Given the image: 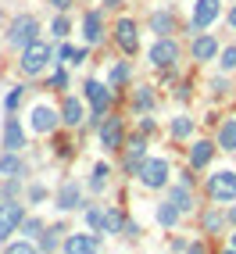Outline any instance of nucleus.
I'll return each mask as SVG.
<instances>
[{"mask_svg": "<svg viewBox=\"0 0 236 254\" xmlns=\"http://www.w3.org/2000/svg\"><path fill=\"white\" fill-rule=\"evenodd\" d=\"M208 193L215 204H233L236 200V172L233 168H222V172H215L208 179Z\"/></svg>", "mask_w": 236, "mask_h": 254, "instance_id": "1", "label": "nucleus"}, {"mask_svg": "<svg viewBox=\"0 0 236 254\" xmlns=\"http://www.w3.org/2000/svg\"><path fill=\"white\" fill-rule=\"evenodd\" d=\"M36 32H40V22H36V18H29V14H22V18H14V22H11V29H7V43H11V47H18V50H25L32 40H36Z\"/></svg>", "mask_w": 236, "mask_h": 254, "instance_id": "2", "label": "nucleus"}, {"mask_svg": "<svg viewBox=\"0 0 236 254\" xmlns=\"http://www.w3.org/2000/svg\"><path fill=\"white\" fill-rule=\"evenodd\" d=\"M54 58V50H50L47 43H40V40H32L25 50H22V72L25 75H36V72H43V64Z\"/></svg>", "mask_w": 236, "mask_h": 254, "instance_id": "3", "label": "nucleus"}, {"mask_svg": "<svg viewBox=\"0 0 236 254\" xmlns=\"http://www.w3.org/2000/svg\"><path fill=\"white\" fill-rule=\"evenodd\" d=\"M140 183L150 186V190L165 186V183H168V161H161V158H147V161L140 165Z\"/></svg>", "mask_w": 236, "mask_h": 254, "instance_id": "4", "label": "nucleus"}, {"mask_svg": "<svg viewBox=\"0 0 236 254\" xmlns=\"http://www.w3.org/2000/svg\"><path fill=\"white\" fill-rule=\"evenodd\" d=\"M22 218H25V208L18 200H4V204H0V240H7V236L22 226Z\"/></svg>", "mask_w": 236, "mask_h": 254, "instance_id": "5", "label": "nucleus"}, {"mask_svg": "<svg viewBox=\"0 0 236 254\" xmlns=\"http://www.w3.org/2000/svg\"><path fill=\"white\" fill-rule=\"evenodd\" d=\"M150 61H154L158 68H172V64L179 61V43L172 36H161L154 47H150Z\"/></svg>", "mask_w": 236, "mask_h": 254, "instance_id": "6", "label": "nucleus"}, {"mask_svg": "<svg viewBox=\"0 0 236 254\" xmlns=\"http://www.w3.org/2000/svg\"><path fill=\"white\" fill-rule=\"evenodd\" d=\"M82 93H86V100H90V108H93V118H100V115H104V111L111 108V90L104 86V82H97V79H90V82H86V90H82Z\"/></svg>", "mask_w": 236, "mask_h": 254, "instance_id": "7", "label": "nucleus"}, {"mask_svg": "<svg viewBox=\"0 0 236 254\" xmlns=\"http://www.w3.org/2000/svg\"><path fill=\"white\" fill-rule=\"evenodd\" d=\"M115 40H118V47L125 50V54H136L140 50V36H136V22L132 18H122L115 25Z\"/></svg>", "mask_w": 236, "mask_h": 254, "instance_id": "8", "label": "nucleus"}, {"mask_svg": "<svg viewBox=\"0 0 236 254\" xmlns=\"http://www.w3.org/2000/svg\"><path fill=\"white\" fill-rule=\"evenodd\" d=\"M64 254H97V236L93 233H72L64 240Z\"/></svg>", "mask_w": 236, "mask_h": 254, "instance_id": "9", "label": "nucleus"}, {"mask_svg": "<svg viewBox=\"0 0 236 254\" xmlns=\"http://www.w3.org/2000/svg\"><path fill=\"white\" fill-rule=\"evenodd\" d=\"M218 18V0H197L193 4V29H208Z\"/></svg>", "mask_w": 236, "mask_h": 254, "instance_id": "10", "label": "nucleus"}, {"mask_svg": "<svg viewBox=\"0 0 236 254\" xmlns=\"http://www.w3.org/2000/svg\"><path fill=\"white\" fill-rule=\"evenodd\" d=\"M4 147L7 150H22L25 147V129H22L18 118H7L4 122Z\"/></svg>", "mask_w": 236, "mask_h": 254, "instance_id": "11", "label": "nucleus"}, {"mask_svg": "<svg viewBox=\"0 0 236 254\" xmlns=\"http://www.w3.org/2000/svg\"><path fill=\"white\" fill-rule=\"evenodd\" d=\"M100 140H104L108 150H118L122 147V122H118V118H108V122L100 126Z\"/></svg>", "mask_w": 236, "mask_h": 254, "instance_id": "12", "label": "nucleus"}, {"mask_svg": "<svg viewBox=\"0 0 236 254\" xmlns=\"http://www.w3.org/2000/svg\"><path fill=\"white\" fill-rule=\"evenodd\" d=\"M211 154H215V143L197 140V143L190 147V168H204V165L211 161Z\"/></svg>", "mask_w": 236, "mask_h": 254, "instance_id": "13", "label": "nucleus"}, {"mask_svg": "<svg viewBox=\"0 0 236 254\" xmlns=\"http://www.w3.org/2000/svg\"><path fill=\"white\" fill-rule=\"evenodd\" d=\"M168 200H172V204L186 215V211H193V197H190V186L186 183H179V186H172V190H168Z\"/></svg>", "mask_w": 236, "mask_h": 254, "instance_id": "14", "label": "nucleus"}, {"mask_svg": "<svg viewBox=\"0 0 236 254\" xmlns=\"http://www.w3.org/2000/svg\"><path fill=\"white\" fill-rule=\"evenodd\" d=\"M22 172H25V161L18 158V150H7V154L0 158V176L14 179V176H22Z\"/></svg>", "mask_w": 236, "mask_h": 254, "instance_id": "15", "label": "nucleus"}, {"mask_svg": "<svg viewBox=\"0 0 236 254\" xmlns=\"http://www.w3.org/2000/svg\"><path fill=\"white\" fill-rule=\"evenodd\" d=\"M215 54H218V40L215 36H197L193 40V58L197 61H211Z\"/></svg>", "mask_w": 236, "mask_h": 254, "instance_id": "16", "label": "nucleus"}, {"mask_svg": "<svg viewBox=\"0 0 236 254\" xmlns=\"http://www.w3.org/2000/svg\"><path fill=\"white\" fill-rule=\"evenodd\" d=\"M147 161V147H143V140H136L129 147V158H125V172L129 176H140V165Z\"/></svg>", "mask_w": 236, "mask_h": 254, "instance_id": "17", "label": "nucleus"}, {"mask_svg": "<svg viewBox=\"0 0 236 254\" xmlns=\"http://www.w3.org/2000/svg\"><path fill=\"white\" fill-rule=\"evenodd\" d=\"M58 126V111H50V108H36L32 111V129L36 132H50Z\"/></svg>", "mask_w": 236, "mask_h": 254, "instance_id": "18", "label": "nucleus"}, {"mask_svg": "<svg viewBox=\"0 0 236 254\" xmlns=\"http://www.w3.org/2000/svg\"><path fill=\"white\" fill-rule=\"evenodd\" d=\"M58 208H61V211L79 208V183H64V186H61V193H58Z\"/></svg>", "mask_w": 236, "mask_h": 254, "instance_id": "19", "label": "nucleus"}, {"mask_svg": "<svg viewBox=\"0 0 236 254\" xmlns=\"http://www.w3.org/2000/svg\"><path fill=\"white\" fill-rule=\"evenodd\" d=\"M82 36H86V43H100V14L97 11H86V18H82Z\"/></svg>", "mask_w": 236, "mask_h": 254, "instance_id": "20", "label": "nucleus"}, {"mask_svg": "<svg viewBox=\"0 0 236 254\" xmlns=\"http://www.w3.org/2000/svg\"><path fill=\"white\" fill-rule=\"evenodd\" d=\"M61 118H64V126H82V104L75 97H68L61 104Z\"/></svg>", "mask_w": 236, "mask_h": 254, "instance_id": "21", "label": "nucleus"}, {"mask_svg": "<svg viewBox=\"0 0 236 254\" xmlns=\"http://www.w3.org/2000/svg\"><path fill=\"white\" fill-rule=\"evenodd\" d=\"M179 215H182V211H179V208L172 204V200H165V204L158 208V222H161V226H168V229H172V226L179 222Z\"/></svg>", "mask_w": 236, "mask_h": 254, "instance_id": "22", "label": "nucleus"}, {"mask_svg": "<svg viewBox=\"0 0 236 254\" xmlns=\"http://www.w3.org/2000/svg\"><path fill=\"white\" fill-rule=\"evenodd\" d=\"M118 229H125V218L118 208H108L104 211V233H118Z\"/></svg>", "mask_w": 236, "mask_h": 254, "instance_id": "23", "label": "nucleus"}, {"mask_svg": "<svg viewBox=\"0 0 236 254\" xmlns=\"http://www.w3.org/2000/svg\"><path fill=\"white\" fill-rule=\"evenodd\" d=\"M218 147L236 150V122H226L222 129H218Z\"/></svg>", "mask_w": 236, "mask_h": 254, "instance_id": "24", "label": "nucleus"}, {"mask_svg": "<svg viewBox=\"0 0 236 254\" xmlns=\"http://www.w3.org/2000/svg\"><path fill=\"white\" fill-rule=\"evenodd\" d=\"M190 132H193V118H186V115H179L176 118V122H172V136H190Z\"/></svg>", "mask_w": 236, "mask_h": 254, "instance_id": "25", "label": "nucleus"}, {"mask_svg": "<svg viewBox=\"0 0 236 254\" xmlns=\"http://www.w3.org/2000/svg\"><path fill=\"white\" fill-rule=\"evenodd\" d=\"M22 233L25 240H36V236H43V222L40 218H22Z\"/></svg>", "mask_w": 236, "mask_h": 254, "instance_id": "26", "label": "nucleus"}, {"mask_svg": "<svg viewBox=\"0 0 236 254\" xmlns=\"http://www.w3.org/2000/svg\"><path fill=\"white\" fill-rule=\"evenodd\" d=\"M150 29H154V32H161V36H165V32H172V14L158 11L154 18H150Z\"/></svg>", "mask_w": 236, "mask_h": 254, "instance_id": "27", "label": "nucleus"}, {"mask_svg": "<svg viewBox=\"0 0 236 254\" xmlns=\"http://www.w3.org/2000/svg\"><path fill=\"white\" fill-rule=\"evenodd\" d=\"M86 226H90L93 233H104V211H100V208H90V211H86Z\"/></svg>", "mask_w": 236, "mask_h": 254, "instance_id": "28", "label": "nucleus"}, {"mask_svg": "<svg viewBox=\"0 0 236 254\" xmlns=\"http://www.w3.org/2000/svg\"><path fill=\"white\" fill-rule=\"evenodd\" d=\"M222 226H226V215H222V211H208V215H204V229H208V233H218Z\"/></svg>", "mask_w": 236, "mask_h": 254, "instance_id": "29", "label": "nucleus"}, {"mask_svg": "<svg viewBox=\"0 0 236 254\" xmlns=\"http://www.w3.org/2000/svg\"><path fill=\"white\" fill-rule=\"evenodd\" d=\"M4 254H40V251L32 247L29 240H18V244H7V247H4Z\"/></svg>", "mask_w": 236, "mask_h": 254, "instance_id": "30", "label": "nucleus"}, {"mask_svg": "<svg viewBox=\"0 0 236 254\" xmlns=\"http://www.w3.org/2000/svg\"><path fill=\"white\" fill-rule=\"evenodd\" d=\"M58 233H61V226H54V229H43V236H40V247H43V251H54V244H58Z\"/></svg>", "mask_w": 236, "mask_h": 254, "instance_id": "31", "label": "nucleus"}, {"mask_svg": "<svg viewBox=\"0 0 236 254\" xmlns=\"http://www.w3.org/2000/svg\"><path fill=\"white\" fill-rule=\"evenodd\" d=\"M104 183H108V165H97V168H93L90 186H93V190H104Z\"/></svg>", "mask_w": 236, "mask_h": 254, "instance_id": "32", "label": "nucleus"}, {"mask_svg": "<svg viewBox=\"0 0 236 254\" xmlns=\"http://www.w3.org/2000/svg\"><path fill=\"white\" fill-rule=\"evenodd\" d=\"M218 64H222V72H233V68H236V47H226Z\"/></svg>", "mask_w": 236, "mask_h": 254, "instance_id": "33", "label": "nucleus"}, {"mask_svg": "<svg viewBox=\"0 0 236 254\" xmlns=\"http://www.w3.org/2000/svg\"><path fill=\"white\" fill-rule=\"evenodd\" d=\"M132 104H136V108H143V111H150V108H154V97H150L147 90H140L136 97H132Z\"/></svg>", "mask_w": 236, "mask_h": 254, "instance_id": "34", "label": "nucleus"}, {"mask_svg": "<svg viewBox=\"0 0 236 254\" xmlns=\"http://www.w3.org/2000/svg\"><path fill=\"white\" fill-rule=\"evenodd\" d=\"M129 79V64H115L111 68V86H118V82H125Z\"/></svg>", "mask_w": 236, "mask_h": 254, "instance_id": "35", "label": "nucleus"}, {"mask_svg": "<svg viewBox=\"0 0 236 254\" xmlns=\"http://www.w3.org/2000/svg\"><path fill=\"white\" fill-rule=\"evenodd\" d=\"M18 100H22V86H14V90L7 93V111H14V108H18Z\"/></svg>", "mask_w": 236, "mask_h": 254, "instance_id": "36", "label": "nucleus"}, {"mask_svg": "<svg viewBox=\"0 0 236 254\" xmlns=\"http://www.w3.org/2000/svg\"><path fill=\"white\" fill-rule=\"evenodd\" d=\"M64 90V86H68V75H64V72H54V79H50V90Z\"/></svg>", "mask_w": 236, "mask_h": 254, "instance_id": "37", "label": "nucleus"}, {"mask_svg": "<svg viewBox=\"0 0 236 254\" xmlns=\"http://www.w3.org/2000/svg\"><path fill=\"white\" fill-rule=\"evenodd\" d=\"M54 36H68V18H54Z\"/></svg>", "mask_w": 236, "mask_h": 254, "instance_id": "38", "label": "nucleus"}, {"mask_svg": "<svg viewBox=\"0 0 236 254\" xmlns=\"http://www.w3.org/2000/svg\"><path fill=\"white\" fill-rule=\"evenodd\" d=\"M29 197H32V200H43V197H47V190H43V186H32Z\"/></svg>", "mask_w": 236, "mask_h": 254, "instance_id": "39", "label": "nucleus"}, {"mask_svg": "<svg viewBox=\"0 0 236 254\" xmlns=\"http://www.w3.org/2000/svg\"><path fill=\"white\" fill-rule=\"evenodd\" d=\"M50 7H58V11H68V7H72V0H50Z\"/></svg>", "mask_w": 236, "mask_h": 254, "instance_id": "40", "label": "nucleus"}, {"mask_svg": "<svg viewBox=\"0 0 236 254\" xmlns=\"http://www.w3.org/2000/svg\"><path fill=\"white\" fill-rule=\"evenodd\" d=\"M190 254H204V244H193V247H190Z\"/></svg>", "mask_w": 236, "mask_h": 254, "instance_id": "41", "label": "nucleus"}, {"mask_svg": "<svg viewBox=\"0 0 236 254\" xmlns=\"http://www.w3.org/2000/svg\"><path fill=\"white\" fill-rule=\"evenodd\" d=\"M229 25H233V29H236V7H233V11H229Z\"/></svg>", "mask_w": 236, "mask_h": 254, "instance_id": "42", "label": "nucleus"}, {"mask_svg": "<svg viewBox=\"0 0 236 254\" xmlns=\"http://www.w3.org/2000/svg\"><path fill=\"white\" fill-rule=\"evenodd\" d=\"M229 218H233V222H236V208H233V211H229Z\"/></svg>", "mask_w": 236, "mask_h": 254, "instance_id": "43", "label": "nucleus"}, {"mask_svg": "<svg viewBox=\"0 0 236 254\" xmlns=\"http://www.w3.org/2000/svg\"><path fill=\"white\" fill-rule=\"evenodd\" d=\"M222 254H236V247H229V251H222Z\"/></svg>", "mask_w": 236, "mask_h": 254, "instance_id": "44", "label": "nucleus"}, {"mask_svg": "<svg viewBox=\"0 0 236 254\" xmlns=\"http://www.w3.org/2000/svg\"><path fill=\"white\" fill-rule=\"evenodd\" d=\"M233 247H236V233H233Z\"/></svg>", "mask_w": 236, "mask_h": 254, "instance_id": "45", "label": "nucleus"}]
</instances>
